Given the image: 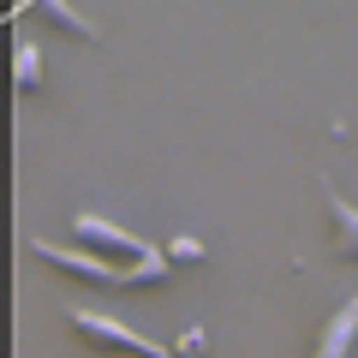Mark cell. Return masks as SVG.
Masks as SVG:
<instances>
[{"instance_id": "1", "label": "cell", "mask_w": 358, "mask_h": 358, "mask_svg": "<svg viewBox=\"0 0 358 358\" xmlns=\"http://www.w3.org/2000/svg\"><path fill=\"white\" fill-rule=\"evenodd\" d=\"M66 322H72V334H84L90 346H108V352H131V358H173V346H162L155 334L131 329V322L108 317V310H96V305H72V310H66Z\"/></svg>"}, {"instance_id": "2", "label": "cell", "mask_w": 358, "mask_h": 358, "mask_svg": "<svg viewBox=\"0 0 358 358\" xmlns=\"http://www.w3.org/2000/svg\"><path fill=\"white\" fill-rule=\"evenodd\" d=\"M72 239H78V251H90V257H102V263H143V257L155 251L150 239H138V233H126V227H114L108 215H90V209H78L72 215Z\"/></svg>"}, {"instance_id": "3", "label": "cell", "mask_w": 358, "mask_h": 358, "mask_svg": "<svg viewBox=\"0 0 358 358\" xmlns=\"http://www.w3.org/2000/svg\"><path fill=\"white\" fill-rule=\"evenodd\" d=\"M30 251L42 257V263H54L60 275H72V281H90V287H120V268L102 263V257L78 251V245H60V239H30Z\"/></svg>"}, {"instance_id": "4", "label": "cell", "mask_w": 358, "mask_h": 358, "mask_svg": "<svg viewBox=\"0 0 358 358\" xmlns=\"http://www.w3.org/2000/svg\"><path fill=\"white\" fill-rule=\"evenodd\" d=\"M352 341H358V293L346 299V305L334 310L329 322H322V334H317V352H310V358H346V352H352Z\"/></svg>"}, {"instance_id": "5", "label": "cell", "mask_w": 358, "mask_h": 358, "mask_svg": "<svg viewBox=\"0 0 358 358\" xmlns=\"http://www.w3.org/2000/svg\"><path fill=\"white\" fill-rule=\"evenodd\" d=\"M322 209H329V221H334V245H341L346 257H358V203H346L329 179H322Z\"/></svg>"}, {"instance_id": "6", "label": "cell", "mask_w": 358, "mask_h": 358, "mask_svg": "<svg viewBox=\"0 0 358 358\" xmlns=\"http://www.w3.org/2000/svg\"><path fill=\"white\" fill-rule=\"evenodd\" d=\"M36 13H42V18H54V24H60V30H66V36H84V42H96V36H102V30L90 24V18H84V13H78V6H66V0H42Z\"/></svg>"}, {"instance_id": "7", "label": "cell", "mask_w": 358, "mask_h": 358, "mask_svg": "<svg viewBox=\"0 0 358 358\" xmlns=\"http://www.w3.org/2000/svg\"><path fill=\"white\" fill-rule=\"evenodd\" d=\"M42 66H48V60H42L36 42H13V84L18 90H36L42 84Z\"/></svg>"}, {"instance_id": "8", "label": "cell", "mask_w": 358, "mask_h": 358, "mask_svg": "<svg viewBox=\"0 0 358 358\" xmlns=\"http://www.w3.org/2000/svg\"><path fill=\"white\" fill-rule=\"evenodd\" d=\"M173 268H167V257H162V245H155L143 263H131V268H120V287H162Z\"/></svg>"}, {"instance_id": "9", "label": "cell", "mask_w": 358, "mask_h": 358, "mask_svg": "<svg viewBox=\"0 0 358 358\" xmlns=\"http://www.w3.org/2000/svg\"><path fill=\"white\" fill-rule=\"evenodd\" d=\"M162 257H167V268H192V263H203V239H192V233H173V239L162 245Z\"/></svg>"}, {"instance_id": "10", "label": "cell", "mask_w": 358, "mask_h": 358, "mask_svg": "<svg viewBox=\"0 0 358 358\" xmlns=\"http://www.w3.org/2000/svg\"><path fill=\"white\" fill-rule=\"evenodd\" d=\"M203 329H185V334H179V346H173V358H197V352H203Z\"/></svg>"}]
</instances>
